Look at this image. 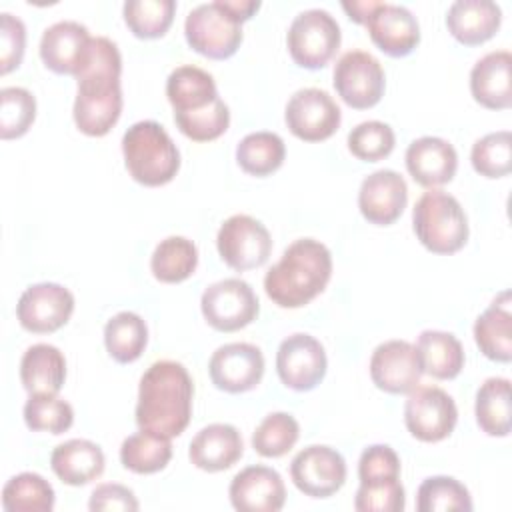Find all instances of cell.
<instances>
[{
	"label": "cell",
	"mask_w": 512,
	"mask_h": 512,
	"mask_svg": "<svg viewBox=\"0 0 512 512\" xmlns=\"http://www.w3.org/2000/svg\"><path fill=\"white\" fill-rule=\"evenodd\" d=\"M208 374L218 390L240 394L256 388L264 376L262 350L248 342H230L214 350Z\"/></svg>",
	"instance_id": "cell-16"
},
{
	"label": "cell",
	"mask_w": 512,
	"mask_h": 512,
	"mask_svg": "<svg viewBox=\"0 0 512 512\" xmlns=\"http://www.w3.org/2000/svg\"><path fill=\"white\" fill-rule=\"evenodd\" d=\"M476 422L488 436L504 438L510 434V380L508 378H486L478 392L474 404Z\"/></svg>",
	"instance_id": "cell-31"
},
{
	"label": "cell",
	"mask_w": 512,
	"mask_h": 512,
	"mask_svg": "<svg viewBox=\"0 0 512 512\" xmlns=\"http://www.w3.org/2000/svg\"><path fill=\"white\" fill-rule=\"evenodd\" d=\"M386 86L382 64L364 50L344 52L334 66V88L344 104L356 110L380 102Z\"/></svg>",
	"instance_id": "cell-11"
},
{
	"label": "cell",
	"mask_w": 512,
	"mask_h": 512,
	"mask_svg": "<svg viewBox=\"0 0 512 512\" xmlns=\"http://www.w3.org/2000/svg\"><path fill=\"white\" fill-rule=\"evenodd\" d=\"M360 484L388 482L400 478V458L388 444L368 446L358 460Z\"/></svg>",
	"instance_id": "cell-46"
},
{
	"label": "cell",
	"mask_w": 512,
	"mask_h": 512,
	"mask_svg": "<svg viewBox=\"0 0 512 512\" xmlns=\"http://www.w3.org/2000/svg\"><path fill=\"white\" fill-rule=\"evenodd\" d=\"M220 2L240 24L250 20L254 16V12H258V8H260L258 0H220Z\"/></svg>",
	"instance_id": "cell-49"
},
{
	"label": "cell",
	"mask_w": 512,
	"mask_h": 512,
	"mask_svg": "<svg viewBox=\"0 0 512 512\" xmlns=\"http://www.w3.org/2000/svg\"><path fill=\"white\" fill-rule=\"evenodd\" d=\"M340 40L336 18L322 8H310L294 16L286 34L292 60L308 70L324 68L340 48Z\"/></svg>",
	"instance_id": "cell-7"
},
{
	"label": "cell",
	"mask_w": 512,
	"mask_h": 512,
	"mask_svg": "<svg viewBox=\"0 0 512 512\" xmlns=\"http://www.w3.org/2000/svg\"><path fill=\"white\" fill-rule=\"evenodd\" d=\"M66 380V358L52 344H32L20 360V382L28 394H58Z\"/></svg>",
	"instance_id": "cell-28"
},
{
	"label": "cell",
	"mask_w": 512,
	"mask_h": 512,
	"mask_svg": "<svg viewBox=\"0 0 512 512\" xmlns=\"http://www.w3.org/2000/svg\"><path fill=\"white\" fill-rule=\"evenodd\" d=\"M470 162L484 178L508 176L512 170V134L498 130L478 138L472 146Z\"/></svg>",
	"instance_id": "cell-41"
},
{
	"label": "cell",
	"mask_w": 512,
	"mask_h": 512,
	"mask_svg": "<svg viewBox=\"0 0 512 512\" xmlns=\"http://www.w3.org/2000/svg\"><path fill=\"white\" fill-rule=\"evenodd\" d=\"M474 340L480 352L494 362L512 360L510 294L502 292L474 322Z\"/></svg>",
	"instance_id": "cell-27"
},
{
	"label": "cell",
	"mask_w": 512,
	"mask_h": 512,
	"mask_svg": "<svg viewBox=\"0 0 512 512\" xmlns=\"http://www.w3.org/2000/svg\"><path fill=\"white\" fill-rule=\"evenodd\" d=\"M346 460L324 444H312L300 450L290 462L294 486L310 498H328L346 482Z\"/></svg>",
	"instance_id": "cell-15"
},
{
	"label": "cell",
	"mask_w": 512,
	"mask_h": 512,
	"mask_svg": "<svg viewBox=\"0 0 512 512\" xmlns=\"http://www.w3.org/2000/svg\"><path fill=\"white\" fill-rule=\"evenodd\" d=\"M0 16V72L8 74L22 62L26 48V26L10 12H2Z\"/></svg>",
	"instance_id": "cell-47"
},
{
	"label": "cell",
	"mask_w": 512,
	"mask_h": 512,
	"mask_svg": "<svg viewBox=\"0 0 512 512\" xmlns=\"http://www.w3.org/2000/svg\"><path fill=\"white\" fill-rule=\"evenodd\" d=\"M194 384L176 360H158L140 378L136 424L166 438L180 436L190 424Z\"/></svg>",
	"instance_id": "cell-2"
},
{
	"label": "cell",
	"mask_w": 512,
	"mask_h": 512,
	"mask_svg": "<svg viewBox=\"0 0 512 512\" xmlns=\"http://www.w3.org/2000/svg\"><path fill=\"white\" fill-rule=\"evenodd\" d=\"M90 32L76 20H60L48 26L40 38V58L56 74H76L90 46Z\"/></svg>",
	"instance_id": "cell-21"
},
{
	"label": "cell",
	"mask_w": 512,
	"mask_h": 512,
	"mask_svg": "<svg viewBox=\"0 0 512 512\" xmlns=\"http://www.w3.org/2000/svg\"><path fill=\"white\" fill-rule=\"evenodd\" d=\"M104 452L86 438H72L58 444L50 454L52 472L68 486H84L104 472Z\"/></svg>",
	"instance_id": "cell-26"
},
{
	"label": "cell",
	"mask_w": 512,
	"mask_h": 512,
	"mask_svg": "<svg viewBox=\"0 0 512 512\" xmlns=\"http://www.w3.org/2000/svg\"><path fill=\"white\" fill-rule=\"evenodd\" d=\"M358 512H402L406 508V492L398 480L360 484L354 498Z\"/></svg>",
	"instance_id": "cell-45"
},
{
	"label": "cell",
	"mask_w": 512,
	"mask_h": 512,
	"mask_svg": "<svg viewBox=\"0 0 512 512\" xmlns=\"http://www.w3.org/2000/svg\"><path fill=\"white\" fill-rule=\"evenodd\" d=\"M178 130L194 142H210L220 138L230 124V110L222 98L196 112H174Z\"/></svg>",
	"instance_id": "cell-43"
},
{
	"label": "cell",
	"mask_w": 512,
	"mask_h": 512,
	"mask_svg": "<svg viewBox=\"0 0 512 512\" xmlns=\"http://www.w3.org/2000/svg\"><path fill=\"white\" fill-rule=\"evenodd\" d=\"M416 508L418 512H470L472 496L452 476H430L418 486Z\"/></svg>",
	"instance_id": "cell-37"
},
{
	"label": "cell",
	"mask_w": 512,
	"mask_h": 512,
	"mask_svg": "<svg viewBox=\"0 0 512 512\" xmlns=\"http://www.w3.org/2000/svg\"><path fill=\"white\" fill-rule=\"evenodd\" d=\"M166 96L174 112H196L216 102L218 90L212 74L206 70L184 64L170 72L166 80Z\"/></svg>",
	"instance_id": "cell-30"
},
{
	"label": "cell",
	"mask_w": 512,
	"mask_h": 512,
	"mask_svg": "<svg viewBox=\"0 0 512 512\" xmlns=\"http://www.w3.org/2000/svg\"><path fill=\"white\" fill-rule=\"evenodd\" d=\"M122 56L106 36L90 40L86 56L74 74L78 94L74 100V122L86 136L108 134L122 114Z\"/></svg>",
	"instance_id": "cell-1"
},
{
	"label": "cell",
	"mask_w": 512,
	"mask_h": 512,
	"mask_svg": "<svg viewBox=\"0 0 512 512\" xmlns=\"http://www.w3.org/2000/svg\"><path fill=\"white\" fill-rule=\"evenodd\" d=\"M122 154L128 174L142 186H164L180 170V152L174 140L154 120H140L124 132Z\"/></svg>",
	"instance_id": "cell-4"
},
{
	"label": "cell",
	"mask_w": 512,
	"mask_h": 512,
	"mask_svg": "<svg viewBox=\"0 0 512 512\" xmlns=\"http://www.w3.org/2000/svg\"><path fill=\"white\" fill-rule=\"evenodd\" d=\"M200 310L214 330L236 332L256 320L260 304L248 282L224 278L202 292Z\"/></svg>",
	"instance_id": "cell-8"
},
{
	"label": "cell",
	"mask_w": 512,
	"mask_h": 512,
	"mask_svg": "<svg viewBox=\"0 0 512 512\" xmlns=\"http://www.w3.org/2000/svg\"><path fill=\"white\" fill-rule=\"evenodd\" d=\"M284 120L296 138L304 142H322L340 128L342 114L326 90L300 88L290 96Z\"/></svg>",
	"instance_id": "cell-12"
},
{
	"label": "cell",
	"mask_w": 512,
	"mask_h": 512,
	"mask_svg": "<svg viewBox=\"0 0 512 512\" xmlns=\"http://www.w3.org/2000/svg\"><path fill=\"white\" fill-rule=\"evenodd\" d=\"M328 360L324 346L310 334H290L276 352V372L282 384L296 392L316 388L326 376Z\"/></svg>",
	"instance_id": "cell-14"
},
{
	"label": "cell",
	"mask_w": 512,
	"mask_h": 512,
	"mask_svg": "<svg viewBox=\"0 0 512 512\" xmlns=\"http://www.w3.org/2000/svg\"><path fill=\"white\" fill-rule=\"evenodd\" d=\"M228 496L240 512H278L286 502V488L274 468L254 464L232 478Z\"/></svg>",
	"instance_id": "cell-19"
},
{
	"label": "cell",
	"mask_w": 512,
	"mask_h": 512,
	"mask_svg": "<svg viewBox=\"0 0 512 512\" xmlns=\"http://www.w3.org/2000/svg\"><path fill=\"white\" fill-rule=\"evenodd\" d=\"M216 248L232 270L244 272L266 264L272 252V238L260 220L248 214H234L222 222L216 234Z\"/></svg>",
	"instance_id": "cell-9"
},
{
	"label": "cell",
	"mask_w": 512,
	"mask_h": 512,
	"mask_svg": "<svg viewBox=\"0 0 512 512\" xmlns=\"http://www.w3.org/2000/svg\"><path fill=\"white\" fill-rule=\"evenodd\" d=\"M380 4V0H362V2H342L344 12L350 20L356 24H366L368 16L374 12V8Z\"/></svg>",
	"instance_id": "cell-50"
},
{
	"label": "cell",
	"mask_w": 512,
	"mask_h": 512,
	"mask_svg": "<svg viewBox=\"0 0 512 512\" xmlns=\"http://www.w3.org/2000/svg\"><path fill=\"white\" fill-rule=\"evenodd\" d=\"M188 46L212 60H226L242 44V24L222 6L220 0L198 4L184 20Z\"/></svg>",
	"instance_id": "cell-6"
},
{
	"label": "cell",
	"mask_w": 512,
	"mask_h": 512,
	"mask_svg": "<svg viewBox=\"0 0 512 512\" xmlns=\"http://www.w3.org/2000/svg\"><path fill=\"white\" fill-rule=\"evenodd\" d=\"M244 452L240 432L232 424H208L190 442L188 458L204 472H222L232 468Z\"/></svg>",
	"instance_id": "cell-24"
},
{
	"label": "cell",
	"mask_w": 512,
	"mask_h": 512,
	"mask_svg": "<svg viewBox=\"0 0 512 512\" xmlns=\"http://www.w3.org/2000/svg\"><path fill=\"white\" fill-rule=\"evenodd\" d=\"M364 26L372 42L392 58L408 56L420 42L416 16L400 4L380 2Z\"/></svg>",
	"instance_id": "cell-20"
},
{
	"label": "cell",
	"mask_w": 512,
	"mask_h": 512,
	"mask_svg": "<svg viewBox=\"0 0 512 512\" xmlns=\"http://www.w3.org/2000/svg\"><path fill=\"white\" fill-rule=\"evenodd\" d=\"M198 266V248L184 236H168L160 240L150 258V270L164 284L184 282Z\"/></svg>",
	"instance_id": "cell-32"
},
{
	"label": "cell",
	"mask_w": 512,
	"mask_h": 512,
	"mask_svg": "<svg viewBox=\"0 0 512 512\" xmlns=\"http://www.w3.org/2000/svg\"><path fill=\"white\" fill-rule=\"evenodd\" d=\"M104 344L116 362L130 364L142 356L148 344V326L136 312H118L104 326Z\"/></svg>",
	"instance_id": "cell-33"
},
{
	"label": "cell",
	"mask_w": 512,
	"mask_h": 512,
	"mask_svg": "<svg viewBox=\"0 0 512 512\" xmlns=\"http://www.w3.org/2000/svg\"><path fill=\"white\" fill-rule=\"evenodd\" d=\"M406 168L414 182L424 188L448 184L458 168L456 148L438 136H422L406 148Z\"/></svg>",
	"instance_id": "cell-22"
},
{
	"label": "cell",
	"mask_w": 512,
	"mask_h": 512,
	"mask_svg": "<svg viewBox=\"0 0 512 512\" xmlns=\"http://www.w3.org/2000/svg\"><path fill=\"white\" fill-rule=\"evenodd\" d=\"M470 92L488 110L512 106V54L494 50L484 54L470 70Z\"/></svg>",
	"instance_id": "cell-23"
},
{
	"label": "cell",
	"mask_w": 512,
	"mask_h": 512,
	"mask_svg": "<svg viewBox=\"0 0 512 512\" xmlns=\"http://www.w3.org/2000/svg\"><path fill=\"white\" fill-rule=\"evenodd\" d=\"M458 422V408L452 396L438 386H416L404 404V424L420 442L448 438Z\"/></svg>",
	"instance_id": "cell-10"
},
{
	"label": "cell",
	"mask_w": 512,
	"mask_h": 512,
	"mask_svg": "<svg viewBox=\"0 0 512 512\" xmlns=\"http://www.w3.org/2000/svg\"><path fill=\"white\" fill-rule=\"evenodd\" d=\"M22 416L26 426L34 432L64 434L74 424L72 406L56 394H30Z\"/></svg>",
	"instance_id": "cell-40"
},
{
	"label": "cell",
	"mask_w": 512,
	"mask_h": 512,
	"mask_svg": "<svg viewBox=\"0 0 512 512\" xmlns=\"http://www.w3.org/2000/svg\"><path fill=\"white\" fill-rule=\"evenodd\" d=\"M286 158L284 140L276 132L246 134L236 146V162L250 176H268L276 172Z\"/></svg>",
	"instance_id": "cell-34"
},
{
	"label": "cell",
	"mask_w": 512,
	"mask_h": 512,
	"mask_svg": "<svg viewBox=\"0 0 512 512\" xmlns=\"http://www.w3.org/2000/svg\"><path fill=\"white\" fill-rule=\"evenodd\" d=\"M172 458L170 438L140 430L124 438L120 446V462L134 474H154L166 468Z\"/></svg>",
	"instance_id": "cell-35"
},
{
	"label": "cell",
	"mask_w": 512,
	"mask_h": 512,
	"mask_svg": "<svg viewBox=\"0 0 512 512\" xmlns=\"http://www.w3.org/2000/svg\"><path fill=\"white\" fill-rule=\"evenodd\" d=\"M88 508L92 512H134L140 508L134 492L128 486L116 484V482H108V484H100L92 490L90 500H88Z\"/></svg>",
	"instance_id": "cell-48"
},
{
	"label": "cell",
	"mask_w": 512,
	"mask_h": 512,
	"mask_svg": "<svg viewBox=\"0 0 512 512\" xmlns=\"http://www.w3.org/2000/svg\"><path fill=\"white\" fill-rule=\"evenodd\" d=\"M332 254L314 238L294 240L266 272V296L280 308H302L330 282Z\"/></svg>",
	"instance_id": "cell-3"
},
{
	"label": "cell",
	"mask_w": 512,
	"mask_h": 512,
	"mask_svg": "<svg viewBox=\"0 0 512 512\" xmlns=\"http://www.w3.org/2000/svg\"><path fill=\"white\" fill-rule=\"evenodd\" d=\"M300 436L296 418L288 412H272L256 426L252 434L254 450L264 458H280L294 448Z\"/></svg>",
	"instance_id": "cell-39"
},
{
	"label": "cell",
	"mask_w": 512,
	"mask_h": 512,
	"mask_svg": "<svg viewBox=\"0 0 512 512\" xmlns=\"http://www.w3.org/2000/svg\"><path fill=\"white\" fill-rule=\"evenodd\" d=\"M54 502L52 484L36 472H20L2 488V508L6 512H50Z\"/></svg>",
	"instance_id": "cell-36"
},
{
	"label": "cell",
	"mask_w": 512,
	"mask_h": 512,
	"mask_svg": "<svg viewBox=\"0 0 512 512\" xmlns=\"http://www.w3.org/2000/svg\"><path fill=\"white\" fill-rule=\"evenodd\" d=\"M394 130L380 120H366L354 126L348 134V150L364 162H378L394 150Z\"/></svg>",
	"instance_id": "cell-44"
},
{
	"label": "cell",
	"mask_w": 512,
	"mask_h": 512,
	"mask_svg": "<svg viewBox=\"0 0 512 512\" xmlns=\"http://www.w3.org/2000/svg\"><path fill=\"white\" fill-rule=\"evenodd\" d=\"M414 348L418 352L422 374L436 380H452L464 368V348L450 332L424 330Z\"/></svg>",
	"instance_id": "cell-29"
},
{
	"label": "cell",
	"mask_w": 512,
	"mask_h": 512,
	"mask_svg": "<svg viewBox=\"0 0 512 512\" xmlns=\"http://www.w3.org/2000/svg\"><path fill=\"white\" fill-rule=\"evenodd\" d=\"M502 22V10L492 0H456L446 12L448 32L464 46L490 40Z\"/></svg>",
	"instance_id": "cell-25"
},
{
	"label": "cell",
	"mask_w": 512,
	"mask_h": 512,
	"mask_svg": "<svg viewBox=\"0 0 512 512\" xmlns=\"http://www.w3.org/2000/svg\"><path fill=\"white\" fill-rule=\"evenodd\" d=\"M74 312V294L56 282L28 286L16 304L20 326L32 334H50L60 330Z\"/></svg>",
	"instance_id": "cell-13"
},
{
	"label": "cell",
	"mask_w": 512,
	"mask_h": 512,
	"mask_svg": "<svg viewBox=\"0 0 512 512\" xmlns=\"http://www.w3.org/2000/svg\"><path fill=\"white\" fill-rule=\"evenodd\" d=\"M422 366L416 348L406 340H386L370 356V378L388 394H408L420 384Z\"/></svg>",
	"instance_id": "cell-17"
},
{
	"label": "cell",
	"mask_w": 512,
	"mask_h": 512,
	"mask_svg": "<svg viewBox=\"0 0 512 512\" xmlns=\"http://www.w3.org/2000/svg\"><path fill=\"white\" fill-rule=\"evenodd\" d=\"M414 234L434 254H454L468 242V218L460 202L442 190L424 192L412 212Z\"/></svg>",
	"instance_id": "cell-5"
},
{
	"label": "cell",
	"mask_w": 512,
	"mask_h": 512,
	"mask_svg": "<svg viewBox=\"0 0 512 512\" xmlns=\"http://www.w3.org/2000/svg\"><path fill=\"white\" fill-rule=\"evenodd\" d=\"M36 118V98L20 86L0 90V136L12 140L24 136Z\"/></svg>",
	"instance_id": "cell-42"
},
{
	"label": "cell",
	"mask_w": 512,
	"mask_h": 512,
	"mask_svg": "<svg viewBox=\"0 0 512 512\" xmlns=\"http://www.w3.org/2000/svg\"><path fill=\"white\" fill-rule=\"evenodd\" d=\"M176 12L174 0H128L124 2V22L136 38H160L172 26Z\"/></svg>",
	"instance_id": "cell-38"
},
{
	"label": "cell",
	"mask_w": 512,
	"mask_h": 512,
	"mask_svg": "<svg viewBox=\"0 0 512 512\" xmlns=\"http://www.w3.org/2000/svg\"><path fill=\"white\" fill-rule=\"evenodd\" d=\"M408 202L406 180L396 170H376L368 174L358 190L360 214L376 226L394 224Z\"/></svg>",
	"instance_id": "cell-18"
}]
</instances>
